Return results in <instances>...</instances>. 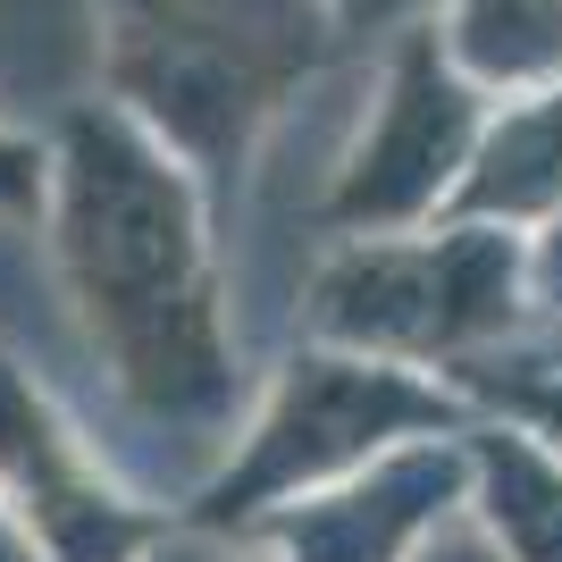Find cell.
Listing matches in <instances>:
<instances>
[{"label": "cell", "mask_w": 562, "mask_h": 562, "mask_svg": "<svg viewBox=\"0 0 562 562\" xmlns=\"http://www.w3.org/2000/svg\"><path fill=\"white\" fill-rule=\"evenodd\" d=\"M160 562H244V554H227V546H211V538H186V546H168Z\"/></svg>", "instance_id": "obj_16"}, {"label": "cell", "mask_w": 562, "mask_h": 562, "mask_svg": "<svg viewBox=\"0 0 562 562\" xmlns=\"http://www.w3.org/2000/svg\"><path fill=\"white\" fill-rule=\"evenodd\" d=\"M0 487L34 520L50 562H126L143 546V520L101 487L76 437L43 412V395L0 361Z\"/></svg>", "instance_id": "obj_6"}, {"label": "cell", "mask_w": 562, "mask_h": 562, "mask_svg": "<svg viewBox=\"0 0 562 562\" xmlns=\"http://www.w3.org/2000/svg\"><path fill=\"white\" fill-rule=\"evenodd\" d=\"M470 143H479V85H462L446 43L428 25H412L395 43V68H386V101H378L370 135L352 143L328 211L345 227H412L437 202H453Z\"/></svg>", "instance_id": "obj_5"}, {"label": "cell", "mask_w": 562, "mask_h": 562, "mask_svg": "<svg viewBox=\"0 0 562 562\" xmlns=\"http://www.w3.org/2000/svg\"><path fill=\"white\" fill-rule=\"evenodd\" d=\"M420 562H495V546H487V538H470V529H446V538L428 546Z\"/></svg>", "instance_id": "obj_15"}, {"label": "cell", "mask_w": 562, "mask_h": 562, "mask_svg": "<svg viewBox=\"0 0 562 562\" xmlns=\"http://www.w3.org/2000/svg\"><path fill=\"white\" fill-rule=\"evenodd\" d=\"M43 202V151L25 135H0V211H34Z\"/></svg>", "instance_id": "obj_12"}, {"label": "cell", "mask_w": 562, "mask_h": 562, "mask_svg": "<svg viewBox=\"0 0 562 562\" xmlns=\"http://www.w3.org/2000/svg\"><path fill=\"white\" fill-rule=\"evenodd\" d=\"M328 9H336V25H345V34H378V25L412 18L420 0H328Z\"/></svg>", "instance_id": "obj_13"}, {"label": "cell", "mask_w": 562, "mask_h": 562, "mask_svg": "<svg viewBox=\"0 0 562 562\" xmlns=\"http://www.w3.org/2000/svg\"><path fill=\"white\" fill-rule=\"evenodd\" d=\"M462 479H470L462 453H395L336 495H303L269 529L278 562H403L428 538V520H446Z\"/></svg>", "instance_id": "obj_7"}, {"label": "cell", "mask_w": 562, "mask_h": 562, "mask_svg": "<svg viewBox=\"0 0 562 562\" xmlns=\"http://www.w3.org/2000/svg\"><path fill=\"white\" fill-rule=\"evenodd\" d=\"M504 412L538 420L546 437L562 446V352H529V361H495V370H470Z\"/></svg>", "instance_id": "obj_11"}, {"label": "cell", "mask_w": 562, "mask_h": 562, "mask_svg": "<svg viewBox=\"0 0 562 562\" xmlns=\"http://www.w3.org/2000/svg\"><path fill=\"white\" fill-rule=\"evenodd\" d=\"M462 218H554L562 211V85L529 93L520 110H504L495 126H479L470 168L453 186Z\"/></svg>", "instance_id": "obj_8"}, {"label": "cell", "mask_w": 562, "mask_h": 562, "mask_svg": "<svg viewBox=\"0 0 562 562\" xmlns=\"http://www.w3.org/2000/svg\"><path fill=\"white\" fill-rule=\"evenodd\" d=\"M529 278H538V294L562 311V211H554V235L538 244V260H529Z\"/></svg>", "instance_id": "obj_14"}, {"label": "cell", "mask_w": 562, "mask_h": 562, "mask_svg": "<svg viewBox=\"0 0 562 562\" xmlns=\"http://www.w3.org/2000/svg\"><path fill=\"white\" fill-rule=\"evenodd\" d=\"M59 269L117 386L160 420L227 412L202 193L126 110H76L59 135Z\"/></svg>", "instance_id": "obj_1"}, {"label": "cell", "mask_w": 562, "mask_h": 562, "mask_svg": "<svg viewBox=\"0 0 562 562\" xmlns=\"http://www.w3.org/2000/svg\"><path fill=\"white\" fill-rule=\"evenodd\" d=\"M110 93L177 168L235 177L328 59V0H101Z\"/></svg>", "instance_id": "obj_2"}, {"label": "cell", "mask_w": 562, "mask_h": 562, "mask_svg": "<svg viewBox=\"0 0 562 562\" xmlns=\"http://www.w3.org/2000/svg\"><path fill=\"white\" fill-rule=\"evenodd\" d=\"M0 562H34V546H18L9 529H0Z\"/></svg>", "instance_id": "obj_17"}, {"label": "cell", "mask_w": 562, "mask_h": 562, "mask_svg": "<svg viewBox=\"0 0 562 562\" xmlns=\"http://www.w3.org/2000/svg\"><path fill=\"white\" fill-rule=\"evenodd\" d=\"M520 278V244L479 218L420 244H352L311 285V328L361 361H446L513 328Z\"/></svg>", "instance_id": "obj_3"}, {"label": "cell", "mask_w": 562, "mask_h": 562, "mask_svg": "<svg viewBox=\"0 0 562 562\" xmlns=\"http://www.w3.org/2000/svg\"><path fill=\"white\" fill-rule=\"evenodd\" d=\"M446 59L479 93L562 85V0H453Z\"/></svg>", "instance_id": "obj_9"}, {"label": "cell", "mask_w": 562, "mask_h": 562, "mask_svg": "<svg viewBox=\"0 0 562 562\" xmlns=\"http://www.w3.org/2000/svg\"><path fill=\"white\" fill-rule=\"evenodd\" d=\"M462 403L420 386L395 361H361V352H303L285 370L278 403L260 412L244 462L227 470L202 504V520H244L260 504H278L294 487H328L345 470H370V453H386L395 437H428L453 428Z\"/></svg>", "instance_id": "obj_4"}, {"label": "cell", "mask_w": 562, "mask_h": 562, "mask_svg": "<svg viewBox=\"0 0 562 562\" xmlns=\"http://www.w3.org/2000/svg\"><path fill=\"white\" fill-rule=\"evenodd\" d=\"M479 504L513 562H562V462H546L529 437H487L470 453Z\"/></svg>", "instance_id": "obj_10"}]
</instances>
